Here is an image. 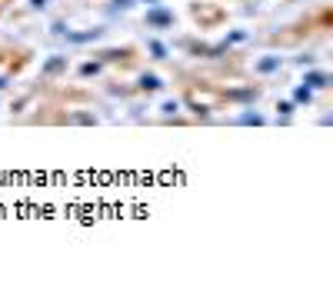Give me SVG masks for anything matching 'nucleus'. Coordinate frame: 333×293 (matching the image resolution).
<instances>
[{
	"instance_id": "obj_1",
	"label": "nucleus",
	"mask_w": 333,
	"mask_h": 293,
	"mask_svg": "<svg viewBox=\"0 0 333 293\" xmlns=\"http://www.w3.org/2000/svg\"><path fill=\"white\" fill-rule=\"evenodd\" d=\"M147 20H150L153 27H166V24H174V14H170V10H150Z\"/></svg>"
},
{
	"instance_id": "obj_2",
	"label": "nucleus",
	"mask_w": 333,
	"mask_h": 293,
	"mask_svg": "<svg viewBox=\"0 0 333 293\" xmlns=\"http://www.w3.org/2000/svg\"><path fill=\"white\" fill-rule=\"evenodd\" d=\"M257 70H260V73H273V70H280V57H267V60H260V64H257Z\"/></svg>"
},
{
	"instance_id": "obj_3",
	"label": "nucleus",
	"mask_w": 333,
	"mask_h": 293,
	"mask_svg": "<svg viewBox=\"0 0 333 293\" xmlns=\"http://www.w3.org/2000/svg\"><path fill=\"white\" fill-rule=\"evenodd\" d=\"M140 83H143V87H147V90H160V87H163V83H160V77H157V73H143V77H140Z\"/></svg>"
},
{
	"instance_id": "obj_4",
	"label": "nucleus",
	"mask_w": 333,
	"mask_h": 293,
	"mask_svg": "<svg viewBox=\"0 0 333 293\" xmlns=\"http://www.w3.org/2000/svg\"><path fill=\"white\" fill-rule=\"evenodd\" d=\"M307 83H310V87H326V73H310Z\"/></svg>"
},
{
	"instance_id": "obj_5",
	"label": "nucleus",
	"mask_w": 333,
	"mask_h": 293,
	"mask_svg": "<svg viewBox=\"0 0 333 293\" xmlns=\"http://www.w3.org/2000/svg\"><path fill=\"white\" fill-rule=\"evenodd\" d=\"M60 67H64V60H60V57H54V60H47V67H44V70L54 73V70H60Z\"/></svg>"
},
{
	"instance_id": "obj_6",
	"label": "nucleus",
	"mask_w": 333,
	"mask_h": 293,
	"mask_svg": "<svg viewBox=\"0 0 333 293\" xmlns=\"http://www.w3.org/2000/svg\"><path fill=\"white\" fill-rule=\"evenodd\" d=\"M240 120H243V123H263V117H257V113H243Z\"/></svg>"
},
{
	"instance_id": "obj_7",
	"label": "nucleus",
	"mask_w": 333,
	"mask_h": 293,
	"mask_svg": "<svg viewBox=\"0 0 333 293\" xmlns=\"http://www.w3.org/2000/svg\"><path fill=\"white\" fill-rule=\"evenodd\" d=\"M97 70H100L97 64H84V67H80V73H84V77H90V73H97Z\"/></svg>"
},
{
	"instance_id": "obj_8",
	"label": "nucleus",
	"mask_w": 333,
	"mask_h": 293,
	"mask_svg": "<svg viewBox=\"0 0 333 293\" xmlns=\"http://www.w3.org/2000/svg\"><path fill=\"white\" fill-rule=\"evenodd\" d=\"M297 100L307 103V100H310V87H300V90H297Z\"/></svg>"
},
{
	"instance_id": "obj_9",
	"label": "nucleus",
	"mask_w": 333,
	"mask_h": 293,
	"mask_svg": "<svg viewBox=\"0 0 333 293\" xmlns=\"http://www.w3.org/2000/svg\"><path fill=\"white\" fill-rule=\"evenodd\" d=\"M150 50H153V57H163V54H166L163 44H150Z\"/></svg>"
},
{
	"instance_id": "obj_10",
	"label": "nucleus",
	"mask_w": 333,
	"mask_h": 293,
	"mask_svg": "<svg viewBox=\"0 0 333 293\" xmlns=\"http://www.w3.org/2000/svg\"><path fill=\"white\" fill-rule=\"evenodd\" d=\"M33 7H47V0H33Z\"/></svg>"
}]
</instances>
